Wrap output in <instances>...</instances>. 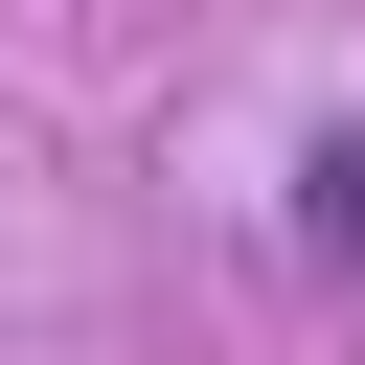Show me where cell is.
Instances as JSON below:
<instances>
[{
  "label": "cell",
  "instance_id": "6da1fadb",
  "mask_svg": "<svg viewBox=\"0 0 365 365\" xmlns=\"http://www.w3.org/2000/svg\"><path fill=\"white\" fill-rule=\"evenodd\" d=\"M297 251H319V274H365V114H319V137H297Z\"/></svg>",
  "mask_w": 365,
  "mask_h": 365
}]
</instances>
